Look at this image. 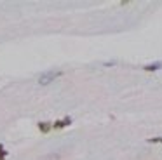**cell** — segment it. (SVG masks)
<instances>
[{
	"label": "cell",
	"instance_id": "cell-2",
	"mask_svg": "<svg viewBox=\"0 0 162 160\" xmlns=\"http://www.w3.org/2000/svg\"><path fill=\"white\" fill-rule=\"evenodd\" d=\"M70 124H72V118H70V117H66L65 120H59V122H56L53 127H54V129H63V127H66V125H70Z\"/></svg>",
	"mask_w": 162,
	"mask_h": 160
},
{
	"label": "cell",
	"instance_id": "cell-3",
	"mask_svg": "<svg viewBox=\"0 0 162 160\" xmlns=\"http://www.w3.org/2000/svg\"><path fill=\"white\" fill-rule=\"evenodd\" d=\"M160 66H162V63H153V64H146V66H143V70L145 71H157Z\"/></svg>",
	"mask_w": 162,
	"mask_h": 160
},
{
	"label": "cell",
	"instance_id": "cell-6",
	"mask_svg": "<svg viewBox=\"0 0 162 160\" xmlns=\"http://www.w3.org/2000/svg\"><path fill=\"white\" fill-rule=\"evenodd\" d=\"M146 143H150V144H162V136H159V138H148Z\"/></svg>",
	"mask_w": 162,
	"mask_h": 160
},
{
	"label": "cell",
	"instance_id": "cell-5",
	"mask_svg": "<svg viewBox=\"0 0 162 160\" xmlns=\"http://www.w3.org/2000/svg\"><path fill=\"white\" fill-rule=\"evenodd\" d=\"M59 158H61V155H59V153H49V155L42 157L40 160H59Z\"/></svg>",
	"mask_w": 162,
	"mask_h": 160
},
{
	"label": "cell",
	"instance_id": "cell-1",
	"mask_svg": "<svg viewBox=\"0 0 162 160\" xmlns=\"http://www.w3.org/2000/svg\"><path fill=\"white\" fill-rule=\"evenodd\" d=\"M61 75H63V71H56V70L44 71V73L39 77V84L40 85H47V84H51V82H54L58 77H61Z\"/></svg>",
	"mask_w": 162,
	"mask_h": 160
},
{
	"label": "cell",
	"instance_id": "cell-4",
	"mask_svg": "<svg viewBox=\"0 0 162 160\" xmlns=\"http://www.w3.org/2000/svg\"><path fill=\"white\" fill-rule=\"evenodd\" d=\"M39 129L42 131V132H49V131L53 129V125L49 124V122H40V124H39Z\"/></svg>",
	"mask_w": 162,
	"mask_h": 160
}]
</instances>
